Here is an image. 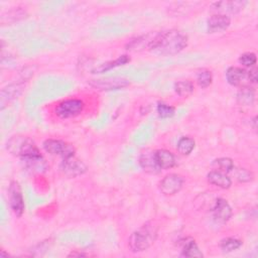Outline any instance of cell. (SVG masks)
Here are the masks:
<instances>
[{
	"label": "cell",
	"instance_id": "obj_12",
	"mask_svg": "<svg viewBox=\"0 0 258 258\" xmlns=\"http://www.w3.org/2000/svg\"><path fill=\"white\" fill-rule=\"evenodd\" d=\"M231 18L224 14H214L207 21V29L210 33H217L229 28Z\"/></svg>",
	"mask_w": 258,
	"mask_h": 258
},
{
	"label": "cell",
	"instance_id": "obj_8",
	"mask_svg": "<svg viewBox=\"0 0 258 258\" xmlns=\"http://www.w3.org/2000/svg\"><path fill=\"white\" fill-rule=\"evenodd\" d=\"M183 177L177 173H169L165 175L159 182V189L165 196L177 194L183 184Z\"/></svg>",
	"mask_w": 258,
	"mask_h": 258
},
{
	"label": "cell",
	"instance_id": "obj_28",
	"mask_svg": "<svg viewBox=\"0 0 258 258\" xmlns=\"http://www.w3.org/2000/svg\"><path fill=\"white\" fill-rule=\"evenodd\" d=\"M235 175L240 182H248L253 179V173L246 168H237L235 170Z\"/></svg>",
	"mask_w": 258,
	"mask_h": 258
},
{
	"label": "cell",
	"instance_id": "obj_7",
	"mask_svg": "<svg viewBox=\"0 0 258 258\" xmlns=\"http://www.w3.org/2000/svg\"><path fill=\"white\" fill-rule=\"evenodd\" d=\"M59 170L68 177H76L84 174L87 171V165L74 155L62 159L61 163L59 164Z\"/></svg>",
	"mask_w": 258,
	"mask_h": 258
},
{
	"label": "cell",
	"instance_id": "obj_21",
	"mask_svg": "<svg viewBox=\"0 0 258 258\" xmlns=\"http://www.w3.org/2000/svg\"><path fill=\"white\" fill-rule=\"evenodd\" d=\"M194 84L191 81L184 80V81H178L174 84V91L175 93L180 97H188L194 92Z\"/></svg>",
	"mask_w": 258,
	"mask_h": 258
},
{
	"label": "cell",
	"instance_id": "obj_4",
	"mask_svg": "<svg viewBox=\"0 0 258 258\" xmlns=\"http://www.w3.org/2000/svg\"><path fill=\"white\" fill-rule=\"evenodd\" d=\"M85 108V103L80 99H68L58 103L54 108V114L60 119H69L79 116Z\"/></svg>",
	"mask_w": 258,
	"mask_h": 258
},
{
	"label": "cell",
	"instance_id": "obj_30",
	"mask_svg": "<svg viewBox=\"0 0 258 258\" xmlns=\"http://www.w3.org/2000/svg\"><path fill=\"white\" fill-rule=\"evenodd\" d=\"M256 120H257V117L255 116V117L253 118V120H252V121H253V128H254V129H256V128H257V127H256V122H257Z\"/></svg>",
	"mask_w": 258,
	"mask_h": 258
},
{
	"label": "cell",
	"instance_id": "obj_24",
	"mask_svg": "<svg viewBox=\"0 0 258 258\" xmlns=\"http://www.w3.org/2000/svg\"><path fill=\"white\" fill-rule=\"evenodd\" d=\"M213 76L209 70L202 69L197 74V82L201 88H207L212 84Z\"/></svg>",
	"mask_w": 258,
	"mask_h": 258
},
{
	"label": "cell",
	"instance_id": "obj_10",
	"mask_svg": "<svg viewBox=\"0 0 258 258\" xmlns=\"http://www.w3.org/2000/svg\"><path fill=\"white\" fill-rule=\"evenodd\" d=\"M226 79L230 85L235 87L241 88L250 85L248 71L242 68L230 67L226 72Z\"/></svg>",
	"mask_w": 258,
	"mask_h": 258
},
{
	"label": "cell",
	"instance_id": "obj_17",
	"mask_svg": "<svg viewBox=\"0 0 258 258\" xmlns=\"http://www.w3.org/2000/svg\"><path fill=\"white\" fill-rule=\"evenodd\" d=\"M130 61V57L126 54L124 55H120L119 57H117L116 59L114 60H110V61H107V62H104L102 64H99L98 67H96L92 73L93 74H102V73H105V72H108L114 68H117V67H120V66H124L126 64L127 62Z\"/></svg>",
	"mask_w": 258,
	"mask_h": 258
},
{
	"label": "cell",
	"instance_id": "obj_22",
	"mask_svg": "<svg viewBox=\"0 0 258 258\" xmlns=\"http://www.w3.org/2000/svg\"><path fill=\"white\" fill-rule=\"evenodd\" d=\"M195 145H196V142L192 138H190L188 136H183L178 140L176 149L180 154L188 155L194 150Z\"/></svg>",
	"mask_w": 258,
	"mask_h": 258
},
{
	"label": "cell",
	"instance_id": "obj_5",
	"mask_svg": "<svg viewBox=\"0 0 258 258\" xmlns=\"http://www.w3.org/2000/svg\"><path fill=\"white\" fill-rule=\"evenodd\" d=\"M42 145L46 152L51 155L60 156L62 159L75 155V148L73 145L59 139H46Z\"/></svg>",
	"mask_w": 258,
	"mask_h": 258
},
{
	"label": "cell",
	"instance_id": "obj_26",
	"mask_svg": "<svg viewBox=\"0 0 258 258\" xmlns=\"http://www.w3.org/2000/svg\"><path fill=\"white\" fill-rule=\"evenodd\" d=\"M174 107L170 106V105H167L165 103H158L157 105V113H158V116L162 119H166V118H170L174 115Z\"/></svg>",
	"mask_w": 258,
	"mask_h": 258
},
{
	"label": "cell",
	"instance_id": "obj_15",
	"mask_svg": "<svg viewBox=\"0 0 258 258\" xmlns=\"http://www.w3.org/2000/svg\"><path fill=\"white\" fill-rule=\"evenodd\" d=\"M207 179L211 184H214L220 188L227 189L231 186L232 180L231 178L225 173L220 170H212L208 173Z\"/></svg>",
	"mask_w": 258,
	"mask_h": 258
},
{
	"label": "cell",
	"instance_id": "obj_27",
	"mask_svg": "<svg viewBox=\"0 0 258 258\" xmlns=\"http://www.w3.org/2000/svg\"><path fill=\"white\" fill-rule=\"evenodd\" d=\"M256 54L254 52H245L240 55L239 57V62L243 64L244 67L251 68L256 63Z\"/></svg>",
	"mask_w": 258,
	"mask_h": 258
},
{
	"label": "cell",
	"instance_id": "obj_13",
	"mask_svg": "<svg viewBox=\"0 0 258 258\" xmlns=\"http://www.w3.org/2000/svg\"><path fill=\"white\" fill-rule=\"evenodd\" d=\"M154 159L160 171L172 168L175 165V156L166 149L154 150Z\"/></svg>",
	"mask_w": 258,
	"mask_h": 258
},
{
	"label": "cell",
	"instance_id": "obj_14",
	"mask_svg": "<svg viewBox=\"0 0 258 258\" xmlns=\"http://www.w3.org/2000/svg\"><path fill=\"white\" fill-rule=\"evenodd\" d=\"M247 2L245 1H221L216 2L212 5V8L214 11H216V14H224L227 15V13H237L239 12Z\"/></svg>",
	"mask_w": 258,
	"mask_h": 258
},
{
	"label": "cell",
	"instance_id": "obj_16",
	"mask_svg": "<svg viewBox=\"0 0 258 258\" xmlns=\"http://www.w3.org/2000/svg\"><path fill=\"white\" fill-rule=\"evenodd\" d=\"M139 164L142 167V169L148 173H158L160 170L158 169L155 159H154V151L152 150H146L140 155L139 158Z\"/></svg>",
	"mask_w": 258,
	"mask_h": 258
},
{
	"label": "cell",
	"instance_id": "obj_6",
	"mask_svg": "<svg viewBox=\"0 0 258 258\" xmlns=\"http://www.w3.org/2000/svg\"><path fill=\"white\" fill-rule=\"evenodd\" d=\"M9 206L15 216L21 217L24 213L25 205L20 185L17 181H11L8 188Z\"/></svg>",
	"mask_w": 258,
	"mask_h": 258
},
{
	"label": "cell",
	"instance_id": "obj_23",
	"mask_svg": "<svg viewBox=\"0 0 258 258\" xmlns=\"http://www.w3.org/2000/svg\"><path fill=\"white\" fill-rule=\"evenodd\" d=\"M242 246V241L236 238H226L221 241L220 248L225 253L233 252Z\"/></svg>",
	"mask_w": 258,
	"mask_h": 258
},
{
	"label": "cell",
	"instance_id": "obj_9",
	"mask_svg": "<svg viewBox=\"0 0 258 258\" xmlns=\"http://www.w3.org/2000/svg\"><path fill=\"white\" fill-rule=\"evenodd\" d=\"M90 86L97 90L101 91H112V90H119L122 88L127 87L130 82L124 78L113 77L107 79H98V80H91Z\"/></svg>",
	"mask_w": 258,
	"mask_h": 258
},
{
	"label": "cell",
	"instance_id": "obj_19",
	"mask_svg": "<svg viewBox=\"0 0 258 258\" xmlns=\"http://www.w3.org/2000/svg\"><path fill=\"white\" fill-rule=\"evenodd\" d=\"M237 101L243 106H251L255 101V91L250 86L241 87L237 94Z\"/></svg>",
	"mask_w": 258,
	"mask_h": 258
},
{
	"label": "cell",
	"instance_id": "obj_20",
	"mask_svg": "<svg viewBox=\"0 0 258 258\" xmlns=\"http://www.w3.org/2000/svg\"><path fill=\"white\" fill-rule=\"evenodd\" d=\"M21 90L22 88L18 84H12L4 88L1 92V108L3 109L5 104L10 102L14 98H17V96L21 93Z\"/></svg>",
	"mask_w": 258,
	"mask_h": 258
},
{
	"label": "cell",
	"instance_id": "obj_1",
	"mask_svg": "<svg viewBox=\"0 0 258 258\" xmlns=\"http://www.w3.org/2000/svg\"><path fill=\"white\" fill-rule=\"evenodd\" d=\"M187 45V36L182 32L170 29L156 32L148 50L156 55H171L180 52Z\"/></svg>",
	"mask_w": 258,
	"mask_h": 258
},
{
	"label": "cell",
	"instance_id": "obj_2",
	"mask_svg": "<svg viewBox=\"0 0 258 258\" xmlns=\"http://www.w3.org/2000/svg\"><path fill=\"white\" fill-rule=\"evenodd\" d=\"M156 237L157 227L152 223H146L130 235L128 246L132 252H143L155 242Z\"/></svg>",
	"mask_w": 258,
	"mask_h": 258
},
{
	"label": "cell",
	"instance_id": "obj_29",
	"mask_svg": "<svg viewBox=\"0 0 258 258\" xmlns=\"http://www.w3.org/2000/svg\"><path fill=\"white\" fill-rule=\"evenodd\" d=\"M256 68H252L248 71V77H249V82L252 84H256L258 81V73H257Z\"/></svg>",
	"mask_w": 258,
	"mask_h": 258
},
{
	"label": "cell",
	"instance_id": "obj_3",
	"mask_svg": "<svg viewBox=\"0 0 258 258\" xmlns=\"http://www.w3.org/2000/svg\"><path fill=\"white\" fill-rule=\"evenodd\" d=\"M7 150L21 160L41 156L39 149L32 139L23 135H14L6 143Z\"/></svg>",
	"mask_w": 258,
	"mask_h": 258
},
{
	"label": "cell",
	"instance_id": "obj_25",
	"mask_svg": "<svg viewBox=\"0 0 258 258\" xmlns=\"http://www.w3.org/2000/svg\"><path fill=\"white\" fill-rule=\"evenodd\" d=\"M214 164L219 168L220 171L225 172V173H228V172L234 170V168H235L233 160L229 157H220L215 160Z\"/></svg>",
	"mask_w": 258,
	"mask_h": 258
},
{
	"label": "cell",
	"instance_id": "obj_11",
	"mask_svg": "<svg viewBox=\"0 0 258 258\" xmlns=\"http://www.w3.org/2000/svg\"><path fill=\"white\" fill-rule=\"evenodd\" d=\"M213 217L215 220H217L220 223H226L228 222L231 217H232V208L229 205V203L223 199V198H218L215 202V205L212 209Z\"/></svg>",
	"mask_w": 258,
	"mask_h": 258
},
{
	"label": "cell",
	"instance_id": "obj_18",
	"mask_svg": "<svg viewBox=\"0 0 258 258\" xmlns=\"http://www.w3.org/2000/svg\"><path fill=\"white\" fill-rule=\"evenodd\" d=\"M181 256L203 257V253L194 239L186 238L183 240L181 245Z\"/></svg>",
	"mask_w": 258,
	"mask_h": 258
}]
</instances>
